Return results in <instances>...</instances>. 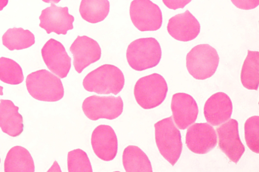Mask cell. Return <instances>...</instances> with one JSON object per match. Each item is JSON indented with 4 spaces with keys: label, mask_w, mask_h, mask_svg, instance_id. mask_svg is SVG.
Returning <instances> with one entry per match:
<instances>
[{
    "label": "cell",
    "mask_w": 259,
    "mask_h": 172,
    "mask_svg": "<svg viewBox=\"0 0 259 172\" xmlns=\"http://www.w3.org/2000/svg\"><path fill=\"white\" fill-rule=\"evenodd\" d=\"M34 168L33 158L24 147L15 146L7 153L4 162L5 172H34Z\"/></svg>",
    "instance_id": "19"
},
{
    "label": "cell",
    "mask_w": 259,
    "mask_h": 172,
    "mask_svg": "<svg viewBox=\"0 0 259 172\" xmlns=\"http://www.w3.org/2000/svg\"><path fill=\"white\" fill-rule=\"evenodd\" d=\"M232 3L238 8L242 10H251L257 7L259 0H231Z\"/></svg>",
    "instance_id": "27"
},
{
    "label": "cell",
    "mask_w": 259,
    "mask_h": 172,
    "mask_svg": "<svg viewBox=\"0 0 259 172\" xmlns=\"http://www.w3.org/2000/svg\"><path fill=\"white\" fill-rule=\"evenodd\" d=\"M247 51L241 71V82L245 88L257 90L259 84V52Z\"/></svg>",
    "instance_id": "21"
},
{
    "label": "cell",
    "mask_w": 259,
    "mask_h": 172,
    "mask_svg": "<svg viewBox=\"0 0 259 172\" xmlns=\"http://www.w3.org/2000/svg\"><path fill=\"white\" fill-rule=\"evenodd\" d=\"M3 87L0 86V95H3Z\"/></svg>",
    "instance_id": "31"
},
{
    "label": "cell",
    "mask_w": 259,
    "mask_h": 172,
    "mask_svg": "<svg viewBox=\"0 0 259 172\" xmlns=\"http://www.w3.org/2000/svg\"><path fill=\"white\" fill-rule=\"evenodd\" d=\"M84 88L88 91L100 94H117L122 89L124 78L122 71L110 64L100 66L84 77Z\"/></svg>",
    "instance_id": "1"
},
{
    "label": "cell",
    "mask_w": 259,
    "mask_h": 172,
    "mask_svg": "<svg viewBox=\"0 0 259 172\" xmlns=\"http://www.w3.org/2000/svg\"><path fill=\"white\" fill-rule=\"evenodd\" d=\"M0 162H1V159H0Z\"/></svg>",
    "instance_id": "32"
},
{
    "label": "cell",
    "mask_w": 259,
    "mask_h": 172,
    "mask_svg": "<svg viewBox=\"0 0 259 172\" xmlns=\"http://www.w3.org/2000/svg\"><path fill=\"white\" fill-rule=\"evenodd\" d=\"M3 45L10 50L28 48L35 43L34 34L22 28H10L2 37Z\"/></svg>",
    "instance_id": "23"
},
{
    "label": "cell",
    "mask_w": 259,
    "mask_h": 172,
    "mask_svg": "<svg viewBox=\"0 0 259 172\" xmlns=\"http://www.w3.org/2000/svg\"><path fill=\"white\" fill-rule=\"evenodd\" d=\"M192 0H162L163 4L168 8L176 10L184 8Z\"/></svg>",
    "instance_id": "28"
},
{
    "label": "cell",
    "mask_w": 259,
    "mask_h": 172,
    "mask_svg": "<svg viewBox=\"0 0 259 172\" xmlns=\"http://www.w3.org/2000/svg\"><path fill=\"white\" fill-rule=\"evenodd\" d=\"M91 144L95 154L104 161H111L117 154V138L113 128L109 125H100L94 130Z\"/></svg>",
    "instance_id": "14"
},
{
    "label": "cell",
    "mask_w": 259,
    "mask_h": 172,
    "mask_svg": "<svg viewBox=\"0 0 259 172\" xmlns=\"http://www.w3.org/2000/svg\"><path fill=\"white\" fill-rule=\"evenodd\" d=\"M168 91L164 78L153 73L140 78L136 82L134 93L137 102L143 108L152 109L165 99Z\"/></svg>",
    "instance_id": "5"
},
{
    "label": "cell",
    "mask_w": 259,
    "mask_h": 172,
    "mask_svg": "<svg viewBox=\"0 0 259 172\" xmlns=\"http://www.w3.org/2000/svg\"><path fill=\"white\" fill-rule=\"evenodd\" d=\"M123 108V103L120 96L94 95L86 98L82 104L84 114L92 121L115 119L122 113Z\"/></svg>",
    "instance_id": "7"
},
{
    "label": "cell",
    "mask_w": 259,
    "mask_h": 172,
    "mask_svg": "<svg viewBox=\"0 0 259 172\" xmlns=\"http://www.w3.org/2000/svg\"><path fill=\"white\" fill-rule=\"evenodd\" d=\"M219 59L214 48L208 44H199L193 47L187 53L186 67L193 78L204 80L214 74Z\"/></svg>",
    "instance_id": "6"
},
{
    "label": "cell",
    "mask_w": 259,
    "mask_h": 172,
    "mask_svg": "<svg viewBox=\"0 0 259 172\" xmlns=\"http://www.w3.org/2000/svg\"><path fill=\"white\" fill-rule=\"evenodd\" d=\"M171 109L174 122L181 130L186 129L196 121L199 111L195 99L185 93L172 95Z\"/></svg>",
    "instance_id": "15"
},
{
    "label": "cell",
    "mask_w": 259,
    "mask_h": 172,
    "mask_svg": "<svg viewBox=\"0 0 259 172\" xmlns=\"http://www.w3.org/2000/svg\"><path fill=\"white\" fill-rule=\"evenodd\" d=\"M23 80L22 69L17 63L9 58H0V80L7 84L17 85Z\"/></svg>",
    "instance_id": "24"
},
{
    "label": "cell",
    "mask_w": 259,
    "mask_h": 172,
    "mask_svg": "<svg viewBox=\"0 0 259 172\" xmlns=\"http://www.w3.org/2000/svg\"><path fill=\"white\" fill-rule=\"evenodd\" d=\"M167 30L174 39L186 42L193 40L198 36L200 25L196 18L186 10L169 19Z\"/></svg>",
    "instance_id": "16"
},
{
    "label": "cell",
    "mask_w": 259,
    "mask_h": 172,
    "mask_svg": "<svg viewBox=\"0 0 259 172\" xmlns=\"http://www.w3.org/2000/svg\"><path fill=\"white\" fill-rule=\"evenodd\" d=\"M122 163L126 172H152L147 155L138 146L129 145L123 150Z\"/></svg>",
    "instance_id": "20"
},
{
    "label": "cell",
    "mask_w": 259,
    "mask_h": 172,
    "mask_svg": "<svg viewBox=\"0 0 259 172\" xmlns=\"http://www.w3.org/2000/svg\"><path fill=\"white\" fill-rule=\"evenodd\" d=\"M9 0H0V11L8 4Z\"/></svg>",
    "instance_id": "29"
},
{
    "label": "cell",
    "mask_w": 259,
    "mask_h": 172,
    "mask_svg": "<svg viewBox=\"0 0 259 172\" xmlns=\"http://www.w3.org/2000/svg\"><path fill=\"white\" fill-rule=\"evenodd\" d=\"M39 19V27L48 34H66L68 30L73 28L74 17L68 13L67 7H61L51 3V6L41 11Z\"/></svg>",
    "instance_id": "12"
},
{
    "label": "cell",
    "mask_w": 259,
    "mask_h": 172,
    "mask_svg": "<svg viewBox=\"0 0 259 172\" xmlns=\"http://www.w3.org/2000/svg\"><path fill=\"white\" fill-rule=\"evenodd\" d=\"M233 105L231 99L222 92L212 95L205 102L204 115L206 121L213 126H219L231 117Z\"/></svg>",
    "instance_id": "17"
},
{
    "label": "cell",
    "mask_w": 259,
    "mask_h": 172,
    "mask_svg": "<svg viewBox=\"0 0 259 172\" xmlns=\"http://www.w3.org/2000/svg\"><path fill=\"white\" fill-rule=\"evenodd\" d=\"M155 142L162 156L174 165L183 148L180 131L175 125L172 117L163 119L154 124Z\"/></svg>",
    "instance_id": "3"
},
{
    "label": "cell",
    "mask_w": 259,
    "mask_h": 172,
    "mask_svg": "<svg viewBox=\"0 0 259 172\" xmlns=\"http://www.w3.org/2000/svg\"><path fill=\"white\" fill-rule=\"evenodd\" d=\"M26 85L30 95L38 100L55 102L64 96L60 79L45 69L29 74L26 79Z\"/></svg>",
    "instance_id": "2"
},
{
    "label": "cell",
    "mask_w": 259,
    "mask_h": 172,
    "mask_svg": "<svg viewBox=\"0 0 259 172\" xmlns=\"http://www.w3.org/2000/svg\"><path fill=\"white\" fill-rule=\"evenodd\" d=\"M67 167L69 172L93 171L87 154L80 149H76L68 152Z\"/></svg>",
    "instance_id": "25"
},
{
    "label": "cell",
    "mask_w": 259,
    "mask_h": 172,
    "mask_svg": "<svg viewBox=\"0 0 259 172\" xmlns=\"http://www.w3.org/2000/svg\"><path fill=\"white\" fill-rule=\"evenodd\" d=\"M41 52L45 64L52 73L60 78L67 76L71 59L61 42L50 39L42 47Z\"/></svg>",
    "instance_id": "11"
},
{
    "label": "cell",
    "mask_w": 259,
    "mask_h": 172,
    "mask_svg": "<svg viewBox=\"0 0 259 172\" xmlns=\"http://www.w3.org/2000/svg\"><path fill=\"white\" fill-rule=\"evenodd\" d=\"M19 107L10 100H0V128L8 135L15 137L23 131V117L18 112Z\"/></svg>",
    "instance_id": "18"
},
{
    "label": "cell",
    "mask_w": 259,
    "mask_h": 172,
    "mask_svg": "<svg viewBox=\"0 0 259 172\" xmlns=\"http://www.w3.org/2000/svg\"><path fill=\"white\" fill-rule=\"evenodd\" d=\"M110 3L108 0H81L79 13L82 18L91 23L104 20L108 15Z\"/></svg>",
    "instance_id": "22"
},
{
    "label": "cell",
    "mask_w": 259,
    "mask_h": 172,
    "mask_svg": "<svg viewBox=\"0 0 259 172\" xmlns=\"http://www.w3.org/2000/svg\"><path fill=\"white\" fill-rule=\"evenodd\" d=\"M246 143L253 152L259 153V117L249 118L244 124Z\"/></svg>",
    "instance_id": "26"
},
{
    "label": "cell",
    "mask_w": 259,
    "mask_h": 172,
    "mask_svg": "<svg viewBox=\"0 0 259 172\" xmlns=\"http://www.w3.org/2000/svg\"><path fill=\"white\" fill-rule=\"evenodd\" d=\"M130 15L134 26L141 31H156L162 23L160 9L150 0H134Z\"/></svg>",
    "instance_id": "8"
},
{
    "label": "cell",
    "mask_w": 259,
    "mask_h": 172,
    "mask_svg": "<svg viewBox=\"0 0 259 172\" xmlns=\"http://www.w3.org/2000/svg\"><path fill=\"white\" fill-rule=\"evenodd\" d=\"M186 144L194 153L205 154L216 146L217 134L214 128L208 123H194L187 129Z\"/></svg>",
    "instance_id": "10"
},
{
    "label": "cell",
    "mask_w": 259,
    "mask_h": 172,
    "mask_svg": "<svg viewBox=\"0 0 259 172\" xmlns=\"http://www.w3.org/2000/svg\"><path fill=\"white\" fill-rule=\"evenodd\" d=\"M216 131L220 149L231 161L237 163L245 151L239 135L238 122L231 119L217 128Z\"/></svg>",
    "instance_id": "9"
},
{
    "label": "cell",
    "mask_w": 259,
    "mask_h": 172,
    "mask_svg": "<svg viewBox=\"0 0 259 172\" xmlns=\"http://www.w3.org/2000/svg\"><path fill=\"white\" fill-rule=\"evenodd\" d=\"M70 50L73 54L74 68L78 73L98 61L101 55V49L98 43L85 35L78 36L71 44Z\"/></svg>",
    "instance_id": "13"
},
{
    "label": "cell",
    "mask_w": 259,
    "mask_h": 172,
    "mask_svg": "<svg viewBox=\"0 0 259 172\" xmlns=\"http://www.w3.org/2000/svg\"><path fill=\"white\" fill-rule=\"evenodd\" d=\"M161 58L160 45L153 37L137 39L130 44L126 50V59L130 66L138 71L155 67Z\"/></svg>",
    "instance_id": "4"
},
{
    "label": "cell",
    "mask_w": 259,
    "mask_h": 172,
    "mask_svg": "<svg viewBox=\"0 0 259 172\" xmlns=\"http://www.w3.org/2000/svg\"><path fill=\"white\" fill-rule=\"evenodd\" d=\"M43 2L47 3H58L61 0H42Z\"/></svg>",
    "instance_id": "30"
}]
</instances>
